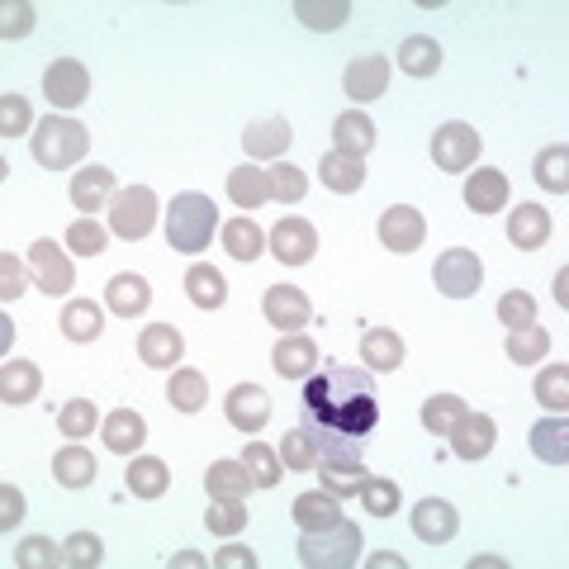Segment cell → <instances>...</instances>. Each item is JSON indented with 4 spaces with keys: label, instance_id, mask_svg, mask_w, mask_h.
Listing matches in <instances>:
<instances>
[{
    "label": "cell",
    "instance_id": "cell-1",
    "mask_svg": "<svg viewBox=\"0 0 569 569\" xmlns=\"http://www.w3.org/2000/svg\"><path fill=\"white\" fill-rule=\"evenodd\" d=\"M299 427L313 437L318 456H366L370 432L380 427V395L370 370L323 366L305 380Z\"/></svg>",
    "mask_w": 569,
    "mask_h": 569
},
{
    "label": "cell",
    "instance_id": "cell-2",
    "mask_svg": "<svg viewBox=\"0 0 569 569\" xmlns=\"http://www.w3.org/2000/svg\"><path fill=\"white\" fill-rule=\"evenodd\" d=\"M213 228H219V209H213L209 194L200 190H186V194H176L171 209H167V242H171V252H204L209 238H213Z\"/></svg>",
    "mask_w": 569,
    "mask_h": 569
},
{
    "label": "cell",
    "instance_id": "cell-3",
    "mask_svg": "<svg viewBox=\"0 0 569 569\" xmlns=\"http://www.w3.org/2000/svg\"><path fill=\"white\" fill-rule=\"evenodd\" d=\"M295 550H299V565H309V569H351V565H361L366 541H361V527L337 518L323 531H305Z\"/></svg>",
    "mask_w": 569,
    "mask_h": 569
},
{
    "label": "cell",
    "instance_id": "cell-4",
    "mask_svg": "<svg viewBox=\"0 0 569 569\" xmlns=\"http://www.w3.org/2000/svg\"><path fill=\"white\" fill-rule=\"evenodd\" d=\"M86 148H91V133L81 129L77 119H62V114H48L33 123V162L48 167V171H67L77 167Z\"/></svg>",
    "mask_w": 569,
    "mask_h": 569
},
{
    "label": "cell",
    "instance_id": "cell-5",
    "mask_svg": "<svg viewBox=\"0 0 569 569\" xmlns=\"http://www.w3.org/2000/svg\"><path fill=\"white\" fill-rule=\"evenodd\" d=\"M110 228L123 242H142L157 228V194L148 186H123L110 200Z\"/></svg>",
    "mask_w": 569,
    "mask_h": 569
},
{
    "label": "cell",
    "instance_id": "cell-6",
    "mask_svg": "<svg viewBox=\"0 0 569 569\" xmlns=\"http://www.w3.org/2000/svg\"><path fill=\"white\" fill-rule=\"evenodd\" d=\"M432 280L447 299H470V295H479V284H485V266H479V257L466 252V247H451V252L437 257Z\"/></svg>",
    "mask_w": 569,
    "mask_h": 569
},
{
    "label": "cell",
    "instance_id": "cell-7",
    "mask_svg": "<svg viewBox=\"0 0 569 569\" xmlns=\"http://www.w3.org/2000/svg\"><path fill=\"white\" fill-rule=\"evenodd\" d=\"M479 148H485L479 133L470 129V123H460V119L441 123V129L432 133V162H437V171H470Z\"/></svg>",
    "mask_w": 569,
    "mask_h": 569
},
{
    "label": "cell",
    "instance_id": "cell-8",
    "mask_svg": "<svg viewBox=\"0 0 569 569\" xmlns=\"http://www.w3.org/2000/svg\"><path fill=\"white\" fill-rule=\"evenodd\" d=\"M29 271H33V284H39L43 295H67L71 284H77V271H71V257L62 252L52 238H39L29 247Z\"/></svg>",
    "mask_w": 569,
    "mask_h": 569
},
{
    "label": "cell",
    "instance_id": "cell-9",
    "mask_svg": "<svg viewBox=\"0 0 569 569\" xmlns=\"http://www.w3.org/2000/svg\"><path fill=\"white\" fill-rule=\"evenodd\" d=\"M43 96L52 100V110H77V104L91 96V71L77 58H58L43 71Z\"/></svg>",
    "mask_w": 569,
    "mask_h": 569
},
{
    "label": "cell",
    "instance_id": "cell-10",
    "mask_svg": "<svg viewBox=\"0 0 569 569\" xmlns=\"http://www.w3.org/2000/svg\"><path fill=\"white\" fill-rule=\"evenodd\" d=\"M380 242L389 247V252H399V257L418 252V247L427 242V219L413 204H389L380 213Z\"/></svg>",
    "mask_w": 569,
    "mask_h": 569
},
{
    "label": "cell",
    "instance_id": "cell-11",
    "mask_svg": "<svg viewBox=\"0 0 569 569\" xmlns=\"http://www.w3.org/2000/svg\"><path fill=\"white\" fill-rule=\"evenodd\" d=\"M261 313H266V323L280 328V332H299L313 318L309 295L299 290V284H271L261 299Z\"/></svg>",
    "mask_w": 569,
    "mask_h": 569
},
{
    "label": "cell",
    "instance_id": "cell-12",
    "mask_svg": "<svg viewBox=\"0 0 569 569\" xmlns=\"http://www.w3.org/2000/svg\"><path fill=\"white\" fill-rule=\"evenodd\" d=\"M342 91L356 100V110H361L366 100H380L389 91V58H380V52H370V58H351L347 71H342Z\"/></svg>",
    "mask_w": 569,
    "mask_h": 569
},
{
    "label": "cell",
    "instance_id": "cell-13",
    "mask_svg": "<svg viewBox=\"0 0 569 569\" xmlns=\"http://www.w3.org/2000/svg\"><path fill=\"white\" fill-rule=\"evenodd\" d=\"M186 356V337L176 332L171 323H148L138 337V361L152 366V370H176Z\"/></svg>",
    "mask_w": 569,
    "mask_h": 569
},
{
    "label": "cell",
    "instance_id": "cell-14",
    "mask_svg": "<svg viewBox=\"0 0 569 569\" xmlns=\"http://www.w3.org/2000/svg\"><path fill=\"white\" fill-rule=\"evenodd\" d=\"M223 408H228V422L238 427V432H261L266 422H271V395H266L261 385H238L233 395L223 399Z\"/></svg>",
    "mask_w": 569,
    "mask_h": 569
},
{
    "label": "cell",
    "instance_id": "cell-15",
    "mask_svg": "<svg viewBox=\"0 0 569 569\" xmlns=\"http://www.w3.org/2000/svg\"><path fill=\"white\" fill-rule=\"evenodd\" d=\"M413 531L427 546H447L460 531V512L447 503V498H422V503L413 508Z\"/></svg>",
    "mask_w": 569,
    "mask_h": 569
},
{
    "label": "cell",
    "instance_id": "cell-16",
    "mask_svg": "<svg viewBox=\"0 0 569 569\" xmlns=\"http://www.w3.org/2000/svg\"><path fill=\"white\" fill-rule=\"evenodd\" d=\"M271 252H276L280 266H305V261H313V252H318L313 223H305V219H280L276 233H271Z\"/></svg>",
    "mask_w": 569,
    "mask_h": 569
},
{
    "label": "cell",
    "instance_id": "cell-17",
    "mask_svg": "<svg viewBox=\"0 0 569 569\" xmlns=\"http://www.w3.org/2000/svg\"><path fill=\"white\" fill-rule=\"evenodd\" d=\"M271 366H276L280 380H309L318 370V342L305 332H284L276 356H271Z\"/></svg>",
    "mask_w": 569,
    "mask_h": 569
},
{
    "label": "cell",
    "instance_id": "cell-18",
    "mask_svg": "<svg viewBox=\"0 0 569 569\" xmlns=\"http://www.w3.org/2000/svg\"><path fill=\"white\" fill-rule=\"evenodd\" d=\"M114 171L110 167H86L71 176V204L81 209V219H96V209H104L114 200Z\"/></svg>",
    "mask_w": 569,
    "mask_h": 569
},
{
    "label": "cell",
    "instance_id": "cell-19",
    "mask_svg": "<svg viewBox=\"0 0 569 569\" xmlns=\"http://www.w3.org/2000/svg\"><path fill=\"white\" fill-rule=\"evenodd\" d=\"M204 489L213 503H247V493L257 489V479L247 475L242 460H213L209 475H204Z\"/></svg>",
    "mask_w": 569,
    "mask_h": 569
},
{
    "label": "cell",
    "instance_id": "cell-20",
    "mask_svg": "<svg viewBox=\"0 0 569 569\" xmlns=\"http://www.w3.org/2000/svg\"><path fill=\"white\" fill-rule=\"evenodd\" d=\"M366 456H318V479L332 498H351L366 485Z\"/></svg>",
    "mask_w": 569,
    "mask_h": 569
},
{
    "label": "cell",
    "instance_id": "cell-21",
    "mask_svg": "<svg viewBox=\"0 0 569 569\" xmlns=\"http://www.w3.org/2000/svg\"><path fill=\"white\" fill-rule=\"evenodd\" d=\"M493 441H498V427L489 413H466L456 422V432H451V451L460 460H485L493 451Z\"/></svg>",
    "mask_w": 569,
    "mask_h": 569
},
{
    "label": "cell",
    "instance_id": "cell-22",
    "mask_svg": "<svg viewBox=\"0 0 569 569\" xmlns=\"http://www.w3.org/2000/svg\"><path fill=\"white\" fill-rule=\"evenodd\" d=\"M376 148V123H370L366 110H347L332 119V152H347V157H361Z\"/></svg>",
    "mask_w": 569,
    "mask_h": 569
},
{
    "label": "cell",
    "instance_id": "cell-23",
    "mask_svg": "<svg viewBox=\"0 0 569 569\" xmlns=\"http://www.w3.org/2000/svg\"><path fill=\"white\" fill-rule=\"evenodd\" d=\"M403 356H408V347H403V337L395 328H366L361 332V361H366V370H376V376L399 370Z\"/></svg>",
    "mask_w": 569,
    "mask_h": 569
},
{
    "label": "cell",
    "instance_id": "cell-24",
    "mask_svg": "<svg viewBox=\"0 0 569 569\" xmlns=\"http://www.w3.org/2000/svg\"><path fill=\"white\" fill-rule=\"evenodd\" d=\"M104 305H110V313H119V318H138L152 305V284L133 271H119L110 284H104Z\"/></svg>",
    "mask_w": 569,
    "mask_h": 569
},
{
    "label": "cell",
    "instance_id": "cell-25",
    "mask_svg": "<svg viewBox=\"0 0 569 569\" xmlns=\"http://www.w3.org/2000/svg\"><path fill=\"white\" fill-rule=\"evenodd\" d=\"M100 437L114 456H133L142 441H148V422H142V413H133V408H114V413L100 422Z\"/></svg>",
    "mask_w": 569,
    "mask_h": 569
},
{
    "label": "cell",
    "instance_id": "cell-26",
    "mask_svg": "<svg viewBox=\"0 0 569 569\" xmlns=\"http://www.w3.org/2000/svg\"><path fill=\"white\" fill-rule=\"evenodd\" d=\"M508 242L522 247V252H537L550 242V213L541 204H518L508 219Z\"/></svg>",
    "mask_w": 569,
    "mask_h": 569
},
{
    "label": "cell",
    "instance_id": "cell-27",
    "mask_svg": "<svg viewBox=\"0 0 569 569\" xmlns=\"http://www.w3.org/2000/svg\"><path fill=\"white\" fill-rule=\"evenodd\" d=\"M466 204H470L475 213H498V209H508V176L498 171V167L470 171V181H466Z\"/></svg>",
    "mask_w": 569,
    "mask_h": 569
},
{
    "label": "cell",
    "instance_id": "cell-28",
    "mask_svg": "<svg viewBox=\"0 0 569 569\" xmlns=\"http://www.w3.org/2000/svg\"><path fill=\"white\" fill-rule=\"evenodd\" d=\"M437 67H441V43L432 39V33H408V39L399 43V71L403 77H437Z\"/></svg>",
    "mask_w": 569,
    "mask_h": 569
},
{
    "label": "cell",
    "instance_id": "cell-29",
    "mask_svg": "<svg viewBox=\"0 0 569 569\" xmlns=\"http://www.w3.org/2000/svg\"><path fill=\"white\" fill-rule=\"evenodd\" d=\"M39 389H43V376H39L33 361H6L0 366V403L20 408L29 399H39Z\"/></svg>",
    "mask_w": 569,
    "mask_h": 569
},
{
    "label": "cell",
    "instance_id": "cell-30",
    "mask_svg": "<svg viewBox=\"0 0 569 569\" xmlns=\"http://www.w3.org/2000/svg\"><path fill=\"white\" fill-rule=\"evenodd\" d=\"M531 451H537V460H546V466H565L569 460V422H565V413H550V418H541L537 427H531Z\"/></svg>",
    "mask_w": 569,
    "mask_h": 569
},
{
    "label": "cell",
    "instance_id": "cell-31",
    "mask_svg": "<svg viewBox=\"0 0 569 569\" xmlns=\"http://www.w3.org/2000/svg\"><path fill=\"white\" fill-rule=\"evenodd\" d=\"M96 475H100L96 456L86 451V447H77V441H71V447H62L58 456H52V479H58L62 489H86Z\"/></svg>",
    "mask_w": 569,
    "mask_h": 569
},
{
    "label": "cell",
    "instance_id": "cell-32",
    "mask_svg": "<svg viewBox=\"0 0 569 569\" xmlns=\"http://www.w3.org/2000/svg\"><path fill=\"white\" fill-rule=\"evenodd\" d=\"M167 489H171L167 460H157V456H133V466H129V493L142 498V503H152V498H162Z\"/></svg>",
    "mask_w": 569,
    "mask_h": 569
},
{
    "label": "cell",
    "instance_id": "cell-33",
    "mask_svg": "<svg viewBox=\"0 0 569 569\" xmlns=\"http://www.w3.org/2000/svg\"><path fill=\"white\" fill-rule=\"evenodd\" d=\"M228 200H233L238 209H261L266 200H271V171H261V167L228 171Z\"/></svg>",
    "mask_w": 569,
    "mask_h": 569
},
{
    "label": "cell",
    "instance_id": "cell-34",
    "mask_svg": "<svg viewBox=\"0 0 569 569\" xmlns=\"http://www.w3.org/2000/svg\"><path fill=\"white\" fill-rule=\"evenodd\" d=\"M290 518L299 522V531H323V527H332L337 518H342V508H337V498L328 489H309V493L295 498Z\"/></svg>",
    "mask_w": 569,
    "mask_h": 569
},
{
    "label": "cell",
    "instance_id": "cell-35",
    "mask_svg": "<svg viewBox=\"0 0 569 569\" xmlns=\"http://www.w3.org/2000/svg\"><path fill=\"white\" fill-rule=\"evenodd\" d=\"M290 123L284 119H257V123H247V133H242V148L247 157H280L284 148H290Z\"/></svg>",
    "mask_w": 569,
    "mask_h": 569
},
{
    "label": "cell",
    "instance_id": "cell-36",
    "mask_svg": "<svg viewBox=\"0 0 569 569\" xmlns=\"http://www.w3.org/2000/svg\"><path fill=\"white\" fill-rule=\"evenodd\" d=\"M104 332V313L96 299H71V305L62 309V337L67 342H96V337Z\"/></svg>",
    "mask_w": 569,
    "mask_h": 569
},
{
    "label": "cell",
    "instance_id": "cell-37",
    "mask_svg": "<svg viewBox=\"0 0 569 569\" xmlns=\"http://www.w3.org/2000/svg\"><path fill=\"white\" fill-rule=\"evenodd\" d=\"M318 176H323V186L332 194H351L366 186V162L361 157H347V152H328L323 167H318Z\"/></svg>",
    "mask_w": 569,
    "mask_h": 569
},
{
    "label": "cell",
    "instance_id": "cell-38",
    "mask_svg": "<svg viewBox=\"0 0 569 569\" xmlns=\"http://www.w3.org/2000/svg\"><path fill=\"white\" fill-rule=\"evenodd\" d=\"M167 399H171L176 413H200L204 399H209V385H204L200 370L176 366V370H171V385H167Z\"/></svg>",
    "mask_w": 569,
    "mask_h": 569
},
{
    "label": "cell",
    "instance_id": "cell-39",
    "mask_svg": "<svg viewBox=\"0 0 569 569\" xmlns=\"http://www.w3.org/2000/svg\"><path fill=\"white\" fill-rule=\"evenodd\" d=\"M186 295L194 299V309H223V299H228V280L213 271V266H190L186 271Z\"/></svg>",
    "mask_w": 569,
    "mask_h": 569
},
{
    "label": "cell",
    "instance_id": "cell-40",
    "mask_svg": "<svg viewBox=\"0 0 569 569\" xmlns=\"http://www.w3.org/2000/svg\"><path fill=\"white\" fill-rule=\"evenodd\" d=\"M261 247H266V233H261L252 219H247V213H242V219H228L223 223V252L233 257V261H257Z\"/></svg>",
    "mask_w": 569,
    "mask_h": 569
},
{
    "label": "cell",
    "instance_id": "cell-41",
    "mask_svg": "<svg viewBox=\"0 0 569 569\" xmlns=\"http://www.w3.org/2000/svg\"><path fill=\"white\" fill-rule=\"evenodd\" d=\"M546 356H550V332L541 323L508 328V361L512 366H531V361H546Z\"/></svg>",
    "mask_w": 569,
    "mask_h": 569
},
{
    "label": "cell",
    "instance_id": "cell-42",
    "mask_svg": "<svg viewBox=\"0 0 569 569\" xmlns=\"http://www.w3.org/2000/svg\"><path fill=\"white\" fill-rule=\"evenodd\" d=\"M466 413H470V408H466V399H460V395H432V399L422 403V427L432 437H451L456 422L466 418Z\"/></svg>",
    "mask_w": 569,
    "mask_h": 569
},
{
    "label": "cell",
    "instance_id": "cell-43",
    "mask_svg": "<svg viewBox=\"0 0 569 569\" xmlns=\"http://www.w3.org/2000/svg\"><path fill=\"white\" fill-rule=\"evenodd\" d=\"M537 403L546 408V413H565L569 408V366L550 361L541 376H537Z\"/></svg>",
    "mask_w": 569,
    "mask_h": 569
},
{
    "label": "cell",
    "instance_id": "cell-44",
    "mask_svg": "<svg viewBox=\"0 0 569 569\" xmlns=\"http://www.w3.org/2000/svg\"><path fill=\"white\" fill-rule=\"evenodd\" d=\"M537 186L550 190V194L569 190V148H565V142H556V148H546L537 157Z\"/></svg>",
    "mask_w": 569,
    "mask_h": 569
},
{
    "label": "cell",
    "instance_id": "cell-45",
    "mask_svg": "<svg viewBox=\"0 0 569 569\" xmlns=\"http://www.w3.org/2000/svg\"><path fill=\"white\" fill-rule=\"evenodd\" d=\"M361 503H366L370 518H395V512H399V485H395V479H385V475H366Z\"/></svg>",
    "mask_w": 569,
    "mask_h": 569
},
{
    "label": "cell",
    "instance_id": "cell-46",
    "mask_svg": "<svg viewBox=\"0 0 569 569\" xmlns=\"http://www.w3.org/2000/svg\"><path fill=\"white\" fill-rule=\"evenodd\" d=\"M242 466H247V475L257 479V489H276L280 485V456L266 447V441H247Z\"/></svg>",
    "mask_w": 569,
    "mask_h": 569
},
{
    "label": "cell",
    "instance_id": "cell-47",
    "mask_svg": "<svg viewBox=\"0 0 569 569\" xmlns=\"http://www.w3.org/2000/svg\"><path fill=\"white\" fill-rule=\"evenodd\" d=\"M276 456H280L284 470H313V466H318V447H313V437L305 432V427L284 432V441L276 447Z\"/></svg>",
    "mask_w": 569,
    "mask_h": 569
},
{
    "label": "cell",
    "instance_id": "cell-48",
    "mask_svg": "<svg viewBox=\"0 0 569 569\" xmlns=\"http://www.w3.org/2000/svg\"><path fill=\"white\" fill-rule=\"evenodd\" d=\"M305 194H309V171H299L295 162H276V167H271V200L299 204Z\"/></svg>",
    "mask_w": 569,
    "mask_h": 569
},
{
    "label": "cell",
    "instance_id": "cell-49",
    "mask_svg": "<svg viewBox=\"0 0 569 569\" xmlns=\"http://www.w3.org/2000/svg\"><path fill=\"white\" fill-rule=\"evenodd\" d=\"M295 14L309 29H342L351 20V6H347V0H328V6H318V0H299Z\"/></svg>",
    "mask_w": 569,
    "mask_h": 569
},
{
    "label": "cell",
    "instance_id": "cell-50",
    "mask_svg": "<svg viewBox=\"0 0 569 569\" xmlns=\"http://www.w3.org/2000/svg\"><path fill=\"white\" fill-rule=\"evenodd\" d=\"M100 560H104V546H100L96 531H71V537L62 541V565H71V569H96Z\"/></svg>",
    "mask_w": 569,
    "mask_h": 569
},
{
    "label": "cell",
    "instance_id": "cell-51",
    "mask_svg": "<svg viewBox=\"0 0 569 569\" xmlns=\"http://www.w3.org/2000/svg\"><path fill=\"white\" fill-rule=\"evenodd\" d=\"M96 399H67L62 403V413H58V427H62V437H91L96 432Z\"/></svg>",
    "mask_w": 569,
    "mask_h": 569
},
{
    "label": "cell",
    "instance_id": "cell-52",
    "mask_svg": "<svg viewBox=\"0 0 569 569\" xmlns=\"http://www.w3.org/2000/svg\"><path fill=\"white\" fill-rule=\"evenodd\" d=\"M14 565L20 569H58L62 565V546L48 537H24L20 550H14Z\"/></svg>",
    "mask_w": 569,
    "mask_h": 569
},
{
    "label": "cell",
    "instance_id": "cell-53",
    "mask_svg": "<svg viewBox=\"0 0 569 569\" xmlns=\"http://www.w3.org/2000/svg\"><path fill=\"white\" fill-rule=\"evenodd\" d=\"M67 247H71L77 257H100L104 247H110V233H104L96 219H77V223L67 228Z\"/></svg>",
    "mask_w": 569,
    "mask_h": 569
},
{
    "label": "cell",
    "instance_id": "cell-54",
    "mask_svg": "<svg viewBox=\"0 0 569 569\" xmlns=\"http://www.w3.org/2000/svg\"><path fill=\"white\" fill-rule=\"evenodd\" d=\"M29 123H33V110H29V100L20 91L0 96V138H20Z\"/></svg>",
    "mask_w": 569,
    "mask_h": 569
},
{
    "label": "cell",
    "instance_id": "cell-55",
    "mask_svg": "<svg viewBox=\"0 0 569 569\" xmlns=\"http://www.w3.org/2000/svg\"><path fill=\"white\" fill-rule=\"evenodd\" d=\"M204 522H209L213 537H238V531L247 527V508L242 503H213V498H209Z\"/></svg>",
    "mask_w": 569,
    "mask_h": 569
},
{
    "label": "cell",
    "instance_id": "cell-56",
    "mask_svg": "<svg viewBox=\"0 0 569 569\" xmlns=\"http://www.w3.org/2000/svg\"><path fill=\"white\" fill-rule=\"evenodd\" d=\"M498 318H503L508 328H527V323H537V299H531L527 290H508L503 299H498Z\"/></svg>",
    "mask_w": 569,
    "mask_h": 569
},
{
    "label": "cell",
    "instance_id": "cell-57",
    "mask_svg": "<svg viewBox=\"0 0 569 569\" xmlns=\"http://www.w3.org/2000/svg\"><path fill=\"white\" fill-rule=\"evenodd\" d=\"M0 33H6V39L14 43V39H24V33L33 29V6L29 0H6V6H0Z\"/></svg>",
    "mask_w": 569,
    "mask_h": 569
},
{
    "label": "cell",
    "instance_id": "cell-58",
    "mask_svg": "<svg viewBox=\"0 0 569 569\" xmlns=\"http://www.w3.org/2000/svg\"><path fill=\"white\" fill-rule=\"evenodd\" d=\"M24 290H29V284H24V271H20V257L6 252V257H0V299H6V305H14V299H20Z\"/></svg>",
    "mask_w": 569,
    "mask_h": 569
},
{
    "label": "cell",
    "instance_id": "cell-59",
    "mask_svg": "<svg viewBox=\"0 0 569 569\" xmlns=\"http://www.w3.org/2000/svg\"><path fill=\"white\" fill-rule=\"evenodd\" d=\"M24 518V493L14 489V485H6L0 489V531H14V522Z\"/></svg>",
    "mask_w": 569,
    "mask_h": 569
},
{
    "label": "cell",
    "instance_id": "cell-60",
    "mask_svg": "<svg viewBox=\"0 0 569 569\" xmlns=\"http://www.w3.org/2000/svg\"><path fill=\"white\" fill-rule=\"evenodd\" d=\"M213 569H257V556L247 546H223L219 556H213Z\"/></svg>",
    "mask_w": 569,
    "mask_h": 569
},
{
    "label": "cell",
    "instance_id": "cell-61",
    "mask_svg": "<svg viewBox=\"0 0 569 569\" xmlns=\"http://www.w3.org/2000/svg\"><path fill=\"white\" fill-rule=\"evenodd\" d=\"M370 565H376V569H408V560L395 556V550H380V556H370Z\"/></svg>",
    "mask_w": 569,
    "mask_h": 569
},
{
    "label": "cell",
    "instance_id": "cell-62",
    "mask_svg": "<svg viewBox=\"0 0 569 569\" xmlns=\"http://www.w3.org/2000/svg\"><path fill=\"white\" fill-rule=\"evenodd\" d=\"M171 565H176V569H194V565H204V556H194V550H176Z\"/></svg>",
    "mask_w": 569,
    "mask_h": 569
},
{
    "label": "cell",
    "instance_id": "cell-63",
    "mask_svg": "<svg viewBox=\"0 0 569 569\" xmlns=\"http://www.w3.org/2000/svg\"><path fill=\"white\" fill-rule=\"evenodd\" d=\"M565 280H569V276L560 271V276H556V299H560V305H565V299H569V290H565Z\"/></svg>",
    "mask_w": 569,
    "mask_h": 569
}]
</instances>
